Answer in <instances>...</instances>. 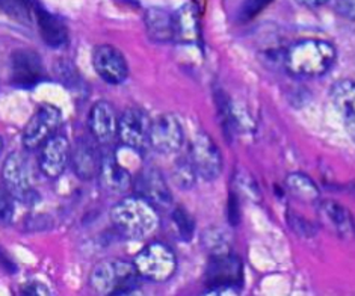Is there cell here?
I'll use <instances>...</instances> for the list:
<instances>
[{"instance_id": "f1b7e54d", "label": "cell", "mask_w": 355, "mask_h": 296, "mask_svg": "<svg viewBox=\"0 0 355 296\" xmlns=\"http://www.w3.org/2000/svg\"><path fill=\"white\" fill-rule=\"evenodd\" d=\"M289 224L292 225L293 230L297 232V234L307 236V238H310V236H315L316 233V227L310 221H307V219H302L300 216H291Z\"/></svg>"}, {"instance_id": "4fadbf2b", "label": "cell", "mask_w": 355, "mask_h": 296, "mask_svg": "<svg viewBox=\"0 0 355 296\" xmlns=\"http://www.w3.org/2000/svg\"><path fill=\"white\" fill-rule=\"evenodd\" d=\"M135 191L138 197L148 201L156 210L168 209L173 204V193L168 188L165 177L156 168H146L135 180Z\"/></svg>"}, {"instance_id": "484cf974", "label": "cell", "mask_w": 355, "mask_h": 296, "mask_svg": "<svg viewBox=\"0 0 355 296\" xmlns=\"http://www.w3.org/2000/svg\"><path fill=\"white\" fill-rule=\"evenodd\" d=\"M173 177L177 186L182 189H189L196 183L197 175L193 173V168L189 162V159H180L175 162V166L173 169Z\"/></svg>"}, {"instance_id": "e0dca14e", "label": "cell", "mask_w": 355, "mask_h": 296, "mask_svg": "<svg viewBox=\"0 0 355 296\" xmlns=\"http://www.w3.org/2000/svg\"><path fill=\"white\" fill-rule=\"evenodd\" d=\"M97 177L101 188L109 193H124L132 186V175L128 168L118 162L116 156L107 148L101 151V162Z\"/></svg>"}, {"instance_id": "9c48e42d", "label": "cell", "mask_w": 355, "mask_h": 296, "mask_svg": "<svg viewBox=\"0 0 355 296\" xmlns=\"http://www.w3.org/2000/svg\"><path fill=\"white\" fill-rule=\"evenodd\" d=\"M184 133L180 118L175 114L166 112L151 121L148 143L156 153L173 155L183 146Z\"/></svg>"}, {"instance_id": "ba28073f", "label": "cell", "mask_w": 355, "mask_h": 296, "mask_svg": "<svg viewBox=\"0 0 355 296\" xmlns=\"http://www.w3.org/2000/svg\"><path fill=\"white\" fill-rule=\"evenodd\" d=\"M150 127L151 120L146 111L141 107H129L118 116L116 139L125 148L133 151H144L150 143Z\"/></svg>"}, {"instance_id": "3957f363", "label": "cell", "mask_w": 355, "mask_h": 296, "mask_svg": "<svg viewBox=\"0 0 355 296\" xmlns=\"http://www.w3.org/2000/svg\"><path fill=\"white\" fill-rule=\"evenodd\" d=\"M141 277L132 261L105 260L92 269L89 286L97 296H115L138 289Z\"/></svg>"}, {"instance_id": "5bb4252c", "label": "cell", "mask_w": 355, "mask_h": 296, "mask_svg": "<svg viewBox=\"0 0 355 296\" xmlns=\"http://www.w3.org/2000/svg\"><path fill=\"white\" fill-rule=\"evenodd\" d=\"M40 169L49 179H58L64 174L70 164L71 146L62 134H55L47 139L40 148Z\"/></svg>"}, {"instance_id": "7402d4cb", "label": "cell", "mask_w": 355, "mask_h": 296, "mask_svg": "<svg viewBox=\"0 0 355 296\" xmlns=\"http://www.w3.org/2000/svg\"><path fill=\"white\" fill-rule=\"evenodd\" d=\"M320 215L324 221L339 234H349L352 232V216L342 204L336 201H324L320 204Z\"/></svg>"}, {"instance_id": "8992f818", "label": "cell", "mask_w": 355, "mask_h": 296, "mask_svg": "<svg viewBox=\"0 0 355 296\" xmlns=\"http://www.w3.org/2000/svg\"><path fill=\"white\" fill-rule=\"evenodd\" d=\"M2 180L6 192L14 200L31 202L37 197L28 160L19 151L6 157L2 168Z\"/></svg>"}, {"instance_id": "cb8c5ba5", "label": "cell", "mask_w": 355, "mask_h": 296, "mask_svg": "<svg viewBox=\"0 0 355 296\" xmlns=\"http://www.w3.org/2000/svg\"><path fill=\"white\" fill-rule=\"evenodd\" d=\"M37 0H0V11L20 23L35 21Z\"/></svg>"}, {"instance_id": "f546056e", "label": "cell", "mask_w": 355, "mask_h": 296, "mask_svg": "<svg viewBox=\"0 0 355 296\" xmlns=\"http://www.w3.org/2000/svg\"><path fill=\"white\" fill-rule=\"evenodd\" d=\"M21 296H52V292L43 283L29 281L21 287Z\"/></svg>"}, {"instance_id": "52a82bcc", "label": "cell", "mask_w": 355, "mask_h": 296, "mask_svg": "<svg viewBox=\"0 0 355 296\" xmlns=\"http://www.w3.org/2000/svg\"><path fill=\"white\" fill-rule=\"evenodd\" d=\"M62 123V114L53 105H41L24 125L23 146L28 150H38L43 143L55 137Z\"/></svg>"}, {"instance_id": "d6986e66", "label": "cell", "mask_w": 355, "mask_h": 296, "mask_svg": "<svg viewBox=\"0 0 355 296\" xmlns=\"http://www.w3.org/2000/svg\"><path fill=\"white\" fill-rule=\"evenodd\" d=\"M35 21L38 24L41 38H43L47 46L53 49H62L70 42V33L64 21L55 14L49 12L40 3L35 11Z\"/></svg>"}, {"instance_id": "836d02e7", "label": "cell", "mask_w": 355, "mask_h": 296, "mask_svg": "<svg viewBox=\"0 0 355 296\" xmlns=\"http://www.w3.org/2000/svg\"><path fill=\"white\" fill-rule=\"evenodd\" d=\"M298 3L304 5V6H310V8H316V6H320V5H325L328 3L329 0H297Z\"/></svg>"}, {"instance_id": "e575fe53", "label": "cell", "mask_w": 355, "mask_h": 296, "mask_svg": "<svg viewBox=\"0 0 355 296\" xmlns=\"http://www.w3.org/2000/svg\"><path fill=\"white\" fill-rule=\"evenodd\" d=\"M115 296H147L144 292H141L139 289H133V290H129V292H124V293H120V295H115Z\"/></svg>"}, {"instance_id": "6da1fadb", "label": "cell", "mask_w": 355, "mask_h": 296, "mask_svg": "<svg viewBox=\"0 0 355 296\" xmlns=\"http://www.w3.org/2000/svg\"><path fill=\"white\" fill-rule=\"evenodd\" d=\"M337 59V49L327 40L306 38L286 49L283 64L293 78L313 79L327 74Z\"/></svg>"}, {"instance_id": "2e32d148", "label": "cell", "mask_w": 355, "mask_h": 296, "mask_svg": "<svg viewBox=\"0 0 355 296\" xmlns=\"http://www.w3.org/2000/svg\"><path fill=\"white\" fill-rule=\"evenodd\" d=\"M101 162V150L91 137L76 141L70 153V164L74 174L82 180H92L98 175Z\"/></svg>"}, {"instance_id": "ac0fdd59", "label": "cell", "mask_w": 355, "mask_h": 296, "mask_svg": "<svg viewBox=\"0 0 355 296\" xmlns=\"http://www.w3.org/2000/svg\"><path fill=\"white\" fill-rule=\"evenodd\" d=\"M173 41L182 42V44H198L201 38V24L196 5L186 3L173 14Z\"/></svg>"}, {"instance_id": "1f68e13d", "label": "cell", "mask_w": 355, "mask_h": 296, "mask_svg": "<svg viewBox=\"0 0 355 296\" xmlns=\"http://www.w3.org/2000/svg\"><path fill=\"white\" fill-rule=\"evenodd\" d=\"M201 296H241L238 287H210Z\"/></svg>"}, {"instance_id": "d590c367", "label": "cell", "mask_w": 355, "mask_h": 296, "mask_svg": "<svg viewBox=\"0 0 355 296\" xmlns=\"http://www.w3.org/2000/svg\"><path fill=\"white\" fill-rule=\"evenodd\" d=\"M3 150V141H2V137H0V153H2Z\"/></svg>"}, {"instance_id": "d6a6232c", "label": "cell", "mask_w": 355, "mask_h": 296, "mask_svg": "<svg viewBox=\"0 0 355 296\" xmlns=\"http://www.w3.org/2000/svg\"><path fill=\"white\" fill-rule=\"evenodd\" d=\"M228 218H230V223L233 225L239 223V204L238 201L234 200V195H232L230 202H228Z\"/></svg>"}, {"instance_id": "5b68a950", "label": "cell", "mask_w": 355, "mask_h": 296, "mask_svg": "<svg viewBox=\"0 0 355 296\" xmlns=\"http://www.w3.org/2000/svg\"><path fill=\"white\" fill-rule=\"evenodd\" d=\"M189 162L193 173L206 182L216 180L223 173V155L216 142L206 132H198L189 148Z\"/></svg>"}, {"instance_id": "44dd1931", "label": "cell", "mask_w": 355, "mask_h": 296, "mask_svg": "<svg viewBox=\"0 0 355 296\" xmlns=\"http://www.w3.org/2000/svg\"><path fill=\"white\" fill-rule=\"evenodd\" d=\"M146 26L148 37L157 42H170L174 40L173 14L160 8H150L146 12Z\"/></svg>"}, {"instance_id": "4dcf8cb0", "label": "cell", "mask_w": 355, "mask_h": 296, "mask_svg": "<svg viewBox=\"0 0 355 296\" xmlns=\"http://www.w3.org/2000/svg\"><path fill=\"white\" fill-rule=\"evenodd\" d=\"M355 0H336V11L342 17H348L354 20L355 15Z\"/></svg>"}, {"instance_id": "83f0119b", "label": "cell", "mask_w": 355, "mask_h": 296, "mask_svg": "<svg viewBox=\"0 0 355 296\" xmlns=\"http://www.w3.org/2000/svg\"><path fill=\"white\" fill-rule=\"evenodd\" d=\"M14 218V198L0 188V225H10Z\"/></svg>"}, {"instance_id": "7c38bea8", "label": "cell", "mask_w": 355, "mask_h": 296, "mask_svg": "<svg viewBox=\"0 0 355 296\" xmlns=\"http://www.w3.org/2000/svg\"><path fill=\"white\" fill-rule=\"evenodd\" d=\"M92 67L101 79L111 85H120L129 78V64L120 49L100 44L92 52Z\"/></svg>"}, {"instance_id": "d4e9b609", "label": "cell", "mask_w": 355, "mask_h": 296, "mask_svg": "<svg viewBox=\"0 0 355 296\" xmlns=\"http://www.w3.org/2000/svg\"><path fill=\"white\" fill-rule=\"evenodd\" d=\"M173 224L175 228V234L179 236V239L183 242H189L193 238L196 233V221L191 214H188L182 206H177L171 214Z\"/></svg>"}, {"instance_id": "9a60e30c", "label": "cell", "mask_w": 355, "mask_h": 296, "mask_svg": "<svg viewBox=\"0 0 355 296\" xmlns=\"http://www.w3.org/2000/svg\"><path fill=\"white\" fill-rule=\"evenodd\" d=\"M44 76L43 61L35 50L20 49L11 55V80L19 88H32Z\"/></svg>"}, {"instance_id": "8fae6325", "label": "cell", "mask_w": 355, "mask_h": 296, "mask_svg": "<svg viewBox=\"0 0 355 296\" xmlns=\"http://www.w3.org/2000/svg\"><path fill=\"white\" fill-rule=\"evenodd\" d=\"M118 115L115 107L106 100H98L92 105L88 115L89 137L94 139L101 148H111L116 141Z\"/></svg>"}, {"instance_id": "ffe728a7", "label": "cell", "mask_w": 355, "mask_h": 296, "mask_svg": "<svg viewBox=\"0 0 355 296\" xmlns=\"http://www.w3.org/2000/svg\"><path fill=\"white\" fill-rule=\"evenodd\" d=\"M333 105L343 116L346 127H349V134L354 137L355 129V85L352 80H340L331 87Z\"/></svg>"}, {"instance_id": "30bf717a", "label": "cell", "mask_w": 355, "mask_h": 296, "mask_svg": "<svg viewBox=\"0 0 355 296\" xmlns=\"http://www.w3.org/2000/svg\"><path fill=\"white\" fill-rule=\"evenodd\" d=\"M243 280V266L230 251L215 252L206 268V283L210 287H239Z\"/></svg>"}, {"instance_id": "4316f807", "label": "cell", "mask_w": 355, "mask_h": 296, "mask_svg": "<svg viewBox=\"0 0 355 296\" xmlns=\"http://www.w3.org/2000/svg\"><path fill=\"white\" fill-rule=\"evenodd\" d=\"M270 2H272V0H245L239 12L241 21L252 20L263 11Z\"/></svg>"}, {"instance_id": "277c9868", "label": "cell", "mask_w": 355, "mask_h": 296, "mask_svg": "<svg viewBox=\"0 0 355 296\" xmlns=\"http://www.w3.org/2000/svg\"><path fill=\"white\" fill-rule=\"evenodd\" d=\"M132 263L141 278L153 283L168 281L177 270L174 251L166 243L157 241L146 245Z\"/></svg>"}, {"instance_id": "7a4b0ae2", "label": "cell", "mask_w": 355, "mask_h": 296, "mask_svg": "<svg viewBox=\"0 0 355 296\" xmlns=\"http://www.w3.org/2000/svg\"><path fill=\"white\" fill-rule=\"evenodd\" d=\"M111 221L124 238L139 241L153 234L159 227L157 210L141 197H128L114 204Z\"/></svg>"}, {"instance_id": "603a6c76", "label": "cell", "mask_w": 355, "mask_h": 296, "mask_svg": "<svg viewBox=\"0 0 355 296\" xmlns=\"http://www.w3.org/2000/svg\"><path fill=\"white\" fill-rule=\"evenodd\" d=\"M286 188L292 195L302 202H315L319 200V189L310 177L302 173H292L287 175Z\"/></svg>"}]
</instances>
